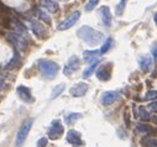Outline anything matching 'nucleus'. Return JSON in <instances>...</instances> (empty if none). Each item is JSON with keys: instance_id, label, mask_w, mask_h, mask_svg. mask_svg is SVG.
Listing matches in <instances>:
<instances>
[{"instance_id": "obj_17", "label": "nucleus", "mask_w": 157, "mask_h": 147, "mask_svg": "<svg viewBox=\"0 0 157 147\" xmlns=\"http://www.w3.org/2000/svg\"><path fill=\"white\" fill-rule=\"evenodd\" d=\"M35 15H36L38 19H40V20H42L44 22H46L47 25L51 24V16L48 15V13H47L45 9L36 8V9H35Z\"/></svg>"}, {"instance_id": "obj_13", "label": "nucleus", "mask_w": 157, "mask_h": 147, "mask_svg": "<svg viewBox=\"0 0 157 147\" xmlns=\"http://www.w3.org/2000/svg\"><path fill=\"white\" fill-rule=\"evenodd\" d=\"M67 141H68L71 145L75 146V147L83 145L81 134L78 132V131H75V130H69V131L67 132Z\"/></svg>"}, {"instance_id": "obj_10", "label": "nucleus", "mask_w": 157, "mask_h": 147, "mask_svg": "<svg viewBox=\"0 0 157 147\" xmlns=\"http://www.w3.org/2000/svg\"><path fill=\"white\" fill-rule=\"evenodd\" d=\"M29 24H30V27H31V30L35 33L36 37L44 39L46 36V27L40 21H37V20H29Z\"/></svg>"}, {"instance_id": "obj_5", "label": "nucleus", "mask_w": 157, "mask_h": 147, "mask_svg": "<svg viewBox=\"0 0 157 147\" xmlns=\"http://www.w3.org/2000/svg\"><path fill=\"white\" fill-rule=\"evenodd\" d=\"M79 17H81V13H79V11L72 13L68 17H66L62 22H59V25L57 26V30H58V31H66V30L71 28L72 26H74V25L77 24V21L79 20Z\"/></svg>"}, {"instance_id": "obj_30", "label": "nucleus", "mask_w": 157, "mask_h": 147, "mask_svg": "<svg viewBox=\"0 0 157 147\" xmlns=\"http://www.w3.org/2000/svg\"><path fill=\"white\" fill-rule=\"evenodd\" d=\"M47 146V138L46 137H41L37 141V147H46Z\"/></svg>"}, {"instance_id": "obj_11", "label": "nucleus", "mask_w": 157, "mask_h": 147, "mask_svg": "<svg viewBox=\"0 0 157 147\" xmlns=\"http://www.w3.org/2000/svg\"><path fill=\"white\" fill-rule=\"evenodd\" d=\"M88 88H89V85L87 83H78L71 88L69 94L74 98H81V96L86 95V93L88 92Z\"/></svg>"}, {"instance_id": "obj_14", "label": "nucleus", "mask_w": 157, "mask_h": 147, "mask_svg": "<svg viewBox=\"0 0 157 147\" xmlns=\"http://www.w3.org/2000/svg\"><path fill=\"white\" fill-rule=\"evenodd\" d=\"M99 14H100L101 22H103L105 26H110V25H111V13H110V9L104 5V6L100 8Z\"/></svg>"}, {"instance_id": "obj_21", "label": "nucleus", "mask_w": 157, "mask_h": 147, "mask_svg": "<svg viewBox=\"0 0 157 147\" xmlns=\"http://www.w3.org/2000/svg\"><path fill=\"white\" fill-rule=\"evenodd\" d=\"M64 88H66V84H63V83H61V84H58V85H56L53 89H52V93H51V99L53 100V99H56V98H58L62 93H63V90H64Z\"/></svg>"}, {"instance_id": "obj_22", "label": "nucleus", "mask_w": 157, "mask_h": 147, "mask_svg": "<svg viewBox=\"0 0 157 147\" xmlns=\"http://www.w3.org/2000/svg\"><path fill=\"white\" fill-rule=\"evenodd\" d=\"M139 118L142 121H148L151 119V115L144 106H139Z\"/></svg>"}, {"instance_id": "obj_36", "label": "nucleus", "mask_w": 157, "mask_h": 147, "mask_svg": "<svg viewBox=\"0 0 157 147\" xmlns=\"http://www.w3.org/2000/svg\"><path fill=\"white\" fill-rule=\"evenodd\" d=\"M155 22H156V25H157V13L155 14Z\"/></svg>"}, {"instance_id": "obj_26", "label": "nucleus", "mask_w": 157, "mask_h": 147, "mask_svg": "<svg viewBox=\"0 0 157 147\" xmlns=\"http://www.w3.org/2000/svg\"><path fill=\"white\" fill-rule=\"evenodd\" d=\"M144 147H157V140L152 138V137H146L141 141Z\"/></svg>"}, {"instance_id": "obj_35", "label": "nucleus", "mask_w": 157, "mask_h": 147, "mask_svg": "<svg viewBox=\"0 0 157 147\" xmlns=\"http://www.w3.org/2000/svg\"><path fill=\"white\" fill-rule=\"evenodd\" d=\"M152 121H153V123L157 125V116H153V118H152Z\"/></svg>"}, {"instance_id": "obj_37", "label": "nucleus", "mask_w": 157, "mask_h": 147, "mask_svg": "<svg viewBox=\"0 0 157 147\" xmlns=\"http://www.w3.org/2000/svg\"><path fill=\"white\" fill-rule=\"evenodd\" d=\"M63 2H64V0H63Z\"/></svg>"}, {"instance_id": "obj_6", "label": "nucleus", "mask_w": 157, "mask_h": 147, "mask_svg": "<svg viewBox=\"0 0 157 147\" xmlns=\"http://www.w3.org/2000/svg\"><path fill=\"white\" fill-rule=\"evenodd\" d=\"M79 67H81V59L78 58L77 56H72L68 59V62L64 66V68H63L64 76H72L74 72H77L78 69H79Z\"/></svg>"}, {"instance_id": "obj_1", "label": "nucleus", "mask_w": 157, "mask_h": 147, "mask_svg": "<svg viewBox=\"0 0 157 147\" xmlns=\"http://www.w3.org/2000/svg\"><path fill=\"white\" fill-rule=\"evenodd\" d=\"M77 35L82 41L89 46H97L104 40V35L89 26H82L77 31Z\"/></svg>"}, {"instance_id": "obj_33", "label": "nucleus", "mask_w": 157, "mask_h": 147, "mask_svg": "<svg viewBox=\"0 0 157 147\" xmlns=\"http://www.w3.org/2000/svg\"><path fill=\"white\" fill-rule=\"evenodd\" d=\"M124 118H125V123H126V126L129 127V126H130V120H129V113H128V111H125V114H124Z\"/></svg>"}, {"instance_id": "obj_32", "label": "nucleus", "mask_w": 157, "mask_h": 147, "mask_svg": "<svg viewBox=\"0 0 157 147\" xmlns=\"http://www.w3.org/2000/svg\"><path fill=\"white\" fill-rule=\"evenodd\" d=\"M151 52H152V56H153V58H155V59H157V43L152 46V50H151Z\"/></svg>"}, {"instance_id": "obj_27", "label": "nucleus", "mask_w": 157, "mask_h": 147, "mask_svg": "<svg viewBox=\"0 0 157 147\" xmlns=\"http://www.w3.org/2000/svg\"><path fill=\"white\" fill-rule=\"evenodd\" d=\"M98 4H99V0H89V2L86 4L84 9H86V11H92L93 9H95V6Z\"/></svg>"}, {"instance_id": "obj_28", "label": "nucleus", "mask_w": 157, "mask_h": 147, "mask_svg": "<svg viewBox=\"0 0 157 147\" xmlns=\"http://www.w3.org/2000/svg\"><path fill=\"white\" fill-rule=\"evenodd\" d=\"M126 3H128V0H120L119 5H117V8H116V15H123V13L125 10V6H126Z\"/></svg>"}, {"instance_id": "obj_24", "label": "nucleus", "mask_w": 157, "mask_h": 147, "mask_svg": "<svg viewBox=\"0 0 157 147\" xmlns=\"http://www.w3.org/2000/svg\"><path fill=\"white\" fill-rule=\"evenodd\" d=\"M113 43H114L113 39H111V37H108V39H106V41L104 42V45H103V46H101V48H100V55H104V53H106V52H108V51L111 48Z\"/></svg>"}, {"instance_id": "obj_29", "label": "nucleus", "mask_w": 157, "mask_h": 147, "mask_svg": "<svg viewBox=\"0 0 157 147\" xmlns=\"http://www.w3.org/2000/svg\"><path fill=\"white\" fill-rule=\"evenodd\" d=\"M145 99H147V100H156V99H157V92H156V90H150V92L146 94Z\"/></svg>"}, {"instance_id": "obj_3", "label": "nucleus", "mask_w": 157, "mask_h": 147, "mask_svg": "<svg viewBox=\"0 0 157 147\" xmlns=\"http://www.w3.org/2000/svg\"><path fill=\"white\" fill-rule=\"evenodd\" d=\"M6 40L17 50V51H25L27 48V39L26 36L19 32H9L6 33Z\"/></svg>"}, {"instance_id": "obj_20", "label": "nucleus", "mask_w": 157, "mask_h": 147, "mask_svg": "<svg viewBox=\"0 0 157 147\" xmlns=\"http://www.w3.org/2000/svg\"><path fill=\"white\" fill-rule=\"evenodd\" d=\"M79 118H82V114H79V113H69V114H67L66 116H64V121H66V124L68 125V126H71V125H73L78 119Z\"/></svg>"}, {"instance_id": "obj_4", "label": "nucleus", "mask_w": 157, "mask_h": 147, "mask_svg": "<svg viewBox=\"0 0 157 147\" xmlns=\"http://www.w3.org/2000/svg\"><path fill=\"white\" fill-rule=\"evenodd\" d=\"M32 125H33V119H27L21 125V127H20V130H19V132L16 135V141H15V146L16 147H21L24 145V142H25V140H26Z\"/></svg>"}, {"instance_id": "obj_2", "label": "nucleus", "mask_w": 157, "mask_h": 147, "mask_svg": "<svg viewBox=\"0 0 157 147\" xmlns=\"http://www.w3.org/2000/svg\"><path fill=\"white\" fill-rule=\"evenodd\" d=\"M37 66H38V69H40V72H41V74H42L44 78L53 79L58 74L59 66H58V63H56L53 61L42 58V59L38 61V64Z\"/></svg>"}, {"instance_id": "obj_19", "label": "nucleus", "mask_w": 157, "mask_h": 147, "mask_svg": "<svg viewBox=\"0 0 157 147\" xmlns=\"http://www.w3.org/2000/svg\"><path fill=\"white\" fill-rule=\"evenodd\" d=\"M19 63H20V53H19V51L15 48V51H14V56H13V58H11V61L6 64V69H13V68H16L17 66H19Z\"/></svg>"}, {"instance_id": "obj_12", "label": "nucleus", "mask_w": 157, "mask_h": 147, "mask_svg": "<svg viewBox=\"0 0 157 147\" xmlns=\"http://www.w3.org/2000/svg\"><path fill=\"white\" fill-rule=\"evenodd\" d=\"M16 92H17V95L21 98V100H24V101H26V103H30V104L35 101V99H33V96H32V94H31L30 88L24 87V85H19V87L16 88Z\"/></svg>"}, {"instance_id": "obj_16", "label": "nucleus", "mask_w": 157, "mask_h": 147, "mask_svg": "<svg viewBox=\"0 0 157 147\" xmlns=\"http://www.w3.org/2000/svg\"><path fill=\"white\" fill-rule=\"evenodd\" d=\"M139 63H140V68L144 70V72H150L152 69V66H153V62L150 57L147 56H144L139 59Z\"/></svg>"}, {"instance_id": "obj_23", "label": "nucleus", "mask_w": 157, "mask_h": 147, "mask_svg": "<svg viewBox=\"0 0 157 147\" xmlns=\"http://www.w3.org/2000/svg\"><path fill=\"white\" fill-rule=\"evenodd\" d=\"M97 67H98V62H94V63H92L88 68H86V70L83 72V77L84 78H89L93 73L95 72V69H97Z\"/></svg>"}, {"instance_id": "obj_25", "label": "nucleus", "mask_w": 157, "mask_h": 147, "mask_svg": "<svg viewBox=\"0 0 157 147\" xmlns=\"http://www.w3.org/2000/svg\"><path fill=\"white\" fill-rule=\"evenodd\" d=\"M136 130L139 132H146V134H153L155 130L152 127H150L148 125H145V124H137L136 125Z\"/></svg>"}, {"instance_id": "obj_8", "label": "nucleus", "mask_w": 157, "mask_h": 147, "mask_svg": "<svg viewBox=\"0 0 157 147\" xmlns=\"http://www.w3.org/2000/svg\"><path fill=\"white\" fill-rule=\"evenodd\" d=\"M63 131H64V129H63V125L61 124V121L59 120H55L50 126L48 137L51 140H57L63 135Z\"/></svg>"}, {"instance_id": "obj_15", "label": "nucleus", "mask_w": 157, "mask_h": 147, "mask_svg": "<svg viewBox=\"0 0 157 147\" xmlns=\"http://www.w3.org/2000/svg\"><path fill=\"white\" fill-rule=\"evenodd\" d=\"M40 4L44 9H46L50 13H57L59 9L58 4L55 2V0H40Z\"/></svg>"}, {"instance_id": "obj_31", "label": "nucleus", "mask_w": 157, "mask_h": 147, "mask_svg": "<svg viewBox=\"0 0 157 147\" xmlns=\"http://www.w3.org/2000/svg\"><path fill=\"white\" fill-rule=\"evenodd\" d=\"M148 107H150V110H151V111H155V113H157V101H153V103H151V104L148 105Z\"/></svg>"}, {"instance_id": "obj_18", "label": "nucleus", "mask_w": 157, "mask_h": 147, "mask_svg": "<svg viewBox=\"0 0 157 147\" xmlns=\"http://www.w3.org/2000/svg\"><path fill=\"white\" fill-rule=\"evenodd\" d=\"M98 55H100V51H86L83 53L86 62H98Z\"/></svg>"}, {"instance_id": "obj_9", "label": "nucleus", "mask_w": 157, "mask_h": 147, "mask_svg": "<svg viewBox=\"0 0 157 147\" xmlns=\"http://www.w3.org/2000/svg\"><path fill=\"white\" fill-rule=\"evenodd\" d=\"M111 63H105L100 66L97 70V77L101 82H108L111 78Z\"/></svg>"}, {"instance_id": "obj_7", "label": "nucleus", "mask_w": 157, "mask_h": 147, "mask_svg": "<svg viewBox=\"0 0 157 147\" xmlns=\"http://www.w3.org/2000/svg\"><path fill=\"white\" fill-rule=\"evenodd\" d=\"M119 98H120V92L119 90H108V92H104L101 94L100 101H101L103 105L109 106V105L114 104Z\"/></svg>"}, {"instance_id": "obj_34", "label": "nucleus", "mask_w": 157, "mask_h": 147, "mask_svg": "<svg viewBox=\"0 0 157 147\" xmlns=\"http://www.w3.org/2000/svg\"><path fill=\"white\" fill-rule=\"evenodd\" d=\"M5 88V79L3 77H0V90Z\"/></svg>"}]
</instances>
